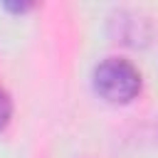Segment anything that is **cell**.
I'll use <instances>...</instances> for the list:
<instances>
[{"label":"cell","mask_w":158,"mask_h":158,"mask_svg":"<svg viewBox=\"0 0 158 158\" xmlns=\"http://www.w3.org/2000/svg\"><path fill=\"white\" fill-rule=\"evenodd\" d=\"M10 116H12V101H10V94L5 89H0V131L10 123Z\"/></svg>","instance_id":"cell-2"},{"label":"cell","mask_w":158,"mask_h":158,"mask_svg":"<svg viewBox=\"0 0 158 158\" xmlns=\"http://www.w3.org/2000/svg\"><path fill=\"white\" fill-rule=\"evenodd\" d=\"M94 89L111 104H128L141 91V74L128 59L109 57L94 69Z\"/></svg>","instance_id":"cell-1"}]
</instances>
